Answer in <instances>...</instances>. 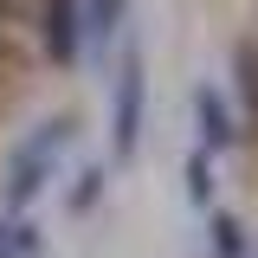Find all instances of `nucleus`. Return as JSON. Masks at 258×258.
I'll use <instances>...</instances> for the list:
<instances>
[{"label": "nucleus", "instance_id": "nucleus-12", "mask_svg": "<svg viewBox=\"0 0 258 258\" xmlns=\"http://www.w3.org/2000/svg\"><path fill=\"white\" fill-rule=\"evenodd\" d=\"M252 39H258V0H252Z\"/></svg>", "mask_w": 258, "mask_h": 258}, {"label": "nucleus", "instance_id": "nucleus-11", "mask_svg": "<svg viewBox=\"0 0 258 258\" xmlns=\"http://www.w3.org/2000/svg\"><path fill=\"white\" fill-rule=\"evenodd\" d=\"M0 258H20V252H13V239H7V226H0Z\"/></svg>", "mask_w": 258, "mask_h": 258}, {"label": "nucleus", "instance_id": "nucleus-5", "mask_svg": "<svg viewBox=\"0 0 258 258\" xmlns=\"http://www.w3.org/2000/svg\"><path fill=\"white\" fill-rule=\"evenodd\" d=\"M232 91H239V123L258 129V39H232Z\"/></svg>", "mask_w": 258, "mask_h": 258}, {"label": "nucleus", "instance_id": "nucleus-8", "mask_svg": "<svg viewBox=\"0 0 258 258\" xmlns=\"http://www.w3.org/2000/svg\"><path fill=\"white\" fill-rule=\"evenodd\" d=\"M181 187H187V200L200 207V213H213V155L194 142L187 161H181Z\"/></svg>", "mask_w": 258, "mask_h": 258}, {"label": "nucleus", "instance_id": "nucleus-4", "mask_svg": "<svg viewBox=\"0 0 258 258\" xmlns=\"http://www.w3.org/2000/svg\"><path fill=\"white\" fill-rule=\"evenodd\" d=\"M194 123H200V149H207V155H226V149H239V142H245V123L226 110V97L213 91V84H200V91H194Z\"/></svg>", "mask_w": 258, "mask_h": 258}, {"label": "nucleus", "instance_id": "nucleus-3", "mask_svg": "<svg viewBox=\"0 0 258 258\" xmlns=\"http://www.w3.org/2000/svg\"><path fill=\"white\" fill-rule=\"evenodd\" d=\"M39 52L58 71L84 64V0H39Z\"/></svg>", "mask_w": 258, "mask_h": 258}, {"label": "nucleus", "instance_id": "nucleus-2", "mask_svg": "<svg viewBox=\"0 0 258 258\" xmlns=\"http://www.w3.org/2000/svg\"><path fill=\"white\" fill-rule=\"evenodd\" d=\"M142 116H149V71H142V52H129L110 84V161H136Z\"/></svg>", "mask_w": 258, "mask_h": 258}, {"label": "nucleus", "instance_id": "nucleus-10", "mask_svg": "<svg viewBox=\"0 0 258 258\" xmlns=\"http://www.w3.org/2000/svg\"><path fill=\"white\" fill-rule=\"evenodd\" d=\"M0 226H7V239H13L20 258H45V232H39L32 213H0Z\"/></svg>", "mask_w": 258, "mask_h": 258}, {"label": "nucleus", "instance_id": "nucleus-1", "mask_svg": "<svg viewBox=\"0 0 258 258\" xmlns=\"http://www.w3.org/2000/svg\"><path fill=\"white\" fill-rule=\"evenodd\" d=\"M71 129H78L71 116H52V123H39L26 142L7 155V174H0V207H7V213H26L32 200L45 194V181H52L58 155L71 149Z\"/></svg>", "mask_w": 258, "mask_h": 258}, {"label": "nucleus", "instance_id": "nucleus-9", "mask_svg": "<svg viewBox=\"0 0 258 258\" xmlns=\"http://www.w3.org/2000/svg\"><path fill=\"white\" fill-rule=\"evenodd\" d=\"M103 181H110V174H103V168H78V181H71V194H64V213H71V220H84V213H97V200H103Z\"/></svg>", "mask_w": 258, "mask_h": 258}, {"label": "nucleus", "instance_id": "nucleus-6", "mask_svg": "<svg viewBox=\"0 0 258 258\" xmlns=\"http://www.w3.org/2000/svg\"><path fill=\"white\" fill-rule=\"evenodd\" d=\"M207 245H213V258H252V226L226 207H213L207 213Z\"/></svg>", "mask_w": 258, "mask_h": 258}, {"label": "nucleus", "instance_id": "nucleus-7", "mask_svg": "<svg viewBox=\"0 0 258 258\" xmlns=\"http://www.w3.org/2000/svg\"><path fill=\"white\" fill-rule=\"evenodd\" d=\"M123 7H129V0H84V52H97V45H110V39H116Z\"/></svg>", "mask_w": 258, "mask_h": 258}]
</instances>
